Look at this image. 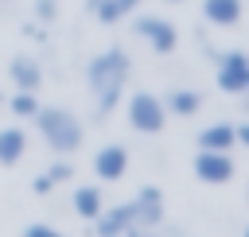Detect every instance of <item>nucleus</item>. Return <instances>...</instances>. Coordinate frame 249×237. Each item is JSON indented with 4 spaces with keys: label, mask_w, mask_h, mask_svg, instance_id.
Listing matches in <instances>:
<instances>
[{
    "label": "nucleus",
    "mask_w": 249,
    "mask_h": 237,
    "mask_svg": "<svg viewBox=\"0 0 249 237\" xmlns=\"http://www.w3.org/2000/svg\"><path fill=\"white\" fill-rule=\"evenodd\" d=\"M128 74H132V58H128L124 47H105V51H97V54L89 58V66H86V82H89V97H93L97 117H105V113L117 109Z\"/></svg>",
    "instance_id": "obj_1"
},
{
    "label": "nucleus",
    "mask_w": 249,
    "mask_h": 237,
    "mask_svg": "<svg viewBox=\"0 0 249 237\" xmlns=\"http://www.w3.org/2000/svg\"><path fill=\"white\" fill-rule=\"evenodd\" d=\"M31 124H35V132L43 136V144L54 155H74L82 148V140H86V128H82L78 113L66 109V105H39Z\"/></svg>",
    "instance_id": "obj_2"
},
{
    "label": "nucleus",
    "mask_w": 249,
    "mask_h": 237,
    "mask_svg": "<svg viewBox=\"0 0 249 237\" xmlns=\"http://www.w3.org/2000/svg\"><path fill=\"white\" fill-rule=\"evenodd\" d=\"M124 117H128V124H132L136 132H144V136H156V132H163V124H167L163 101H160L152 89H136V93L124 101Z\"/></svg>",
    "instance_id": "obj_3"
},
{
    "label": "nucleus",
    "mask_w": 249,
    "mask_h": 237,
    "mask_svg": "<svg viewBox=\"0 0 249 237\" xmlns=\"http://www.w3.org/2000/svg\"><path fill=\"white\" fill-rule=\"evenodd\" d=\"M132 16H136V12H132ZM132 35L144 39L156 54H171V51L179 47V31H175V23L163 19V16H136V19H132Z\"/></svg>",
    "instance_id": "obj_4"
},
{
    "label": "nucleus",
    "mask_w": 249,
    "mask_h": 237,
    "mask_svg": "<svg viewBox=\"0 0 249 237\" xmlns=\"http://www.w3.org/2000/svg\"><path fill=\"white\" fill-rule=\"evenodd\" d=\"M191 171H195V179L206 183V186H226V183L237 175V163H233L230 152H206V148H198V155L191 159Z\"/></svg>",
    "instance_id": "obj_5"
},
{
    "label": "nucleus",
    "mask_w": 249,
    "mask_h": 237,
    "mask_svg": "<svg viewBox=\"0 0 249 237\" xmlns=\"http://www.w3.org/2000/svg\"><path fill=\"white\" fill-rule=\"evenodd\" d=\"M214 78H218V89H226V93H245V89H249V54H245V51H226V54L218 58Z\"/></svg>",
    "instance_id": "obj_6"
},
{
    "label": "nucleus",
    "mask_w": 249,
    "mask_h": 237,
    "mask_svg": "<svg viewBox=\"0 0 249 237\" xmlns=\"http://www.w3.org/2000/svg\"><path fill=\"white\" fill-rule=\"evenodd\" d=\"M93 233L97 237H124L128 229H136V214H132V202H117V206H105L93 221Z\"/></svg>",
    "instance_id": "obj_7"
},
{
    "label": "nucleus",
    "mask_w": 249,
    "mask_h": 237,
    "mask_svg": "<svg viewBox=\"0 0 249 237\" xmlns=\"http://www.w3.org/2000/svg\"><path fill=\"white\" fill-rule=\"evenodd\" d=\"M93 175L101 183H117L128 175V148L124 144H105L93 152Z\"/></svg>",
    "instance_id": "obj_8"
},
{
    "label": "nucleus",
    "mask_w": 249,
    "mask_h": 237,
    "mask_svg": "<svg viewBox=\"0 0 249 237\" xmlns=\"http://www.w3.org/2000/svg\"><path fill=\"white\" fill-rule=\"evenodd\" d=\"M132 202V214H136V229H156L163 221V194L160 186H140Z\"/></svg>",
    "instance_id": "obj_9"
},
{
    "label": "nucleus",
    "mask_w": 249,
    "mask_h": 237,
    "mask_svg": "<svg viewBox=\"0 0 249 237\" xmlns=\"http://www.w3.org/2000/svg\"><path fill=\"white\" fill-rule=\"evenodd\" d=\"M8 78H12V85H16V89L35 93V89L43 85V66H39L31 54H16V58L8 62Z\"/></svg>",
    "instance_id": "obj_10"
},
{
    "label": "nucleus",
    "mask_w": 249,
    "mask_h": 237,
    "mask_svg": "<svg viewBox=\"0 0 249 237\" xmlns=\"http://www.w3.org/2000/svg\"><path fill=\"white\" fill-rule=\"evenodd\" d=\"M23 155H27V132L19 124L0 128V167H16Z\"/></svg>",
    "instance_id": "obj_11"
},
{
    "label": "nucleus",
    "mask_w": 249,
    "mask_h": 237,
    "mask_svg": "<svg viewBox=\"0 0 249 237\" xmlns=\"http://www.w3.org/2000/svg\"><path fill=\"white\" fill-rule=\"evenodd\" d=\"M160 101H163V113L167 117H195L202 109V93L198 89H167Z\"/></svg>",
    "instance_id": "obj_12"
},
{
    "label": "nucleus",
    "mask_w": 249,
    "mask_h": 237,
    "mask_svg": "<svg viewBox=\"0 0 249 237\" xmlns=\"http://www.w3.org/2000/svg\"><path fill=\"white\" fill-rule=\"evenodd\" d=\"M202 19L214 27H237L241 23V0H202Z\"/></svg>",
    "instance_id": "obj_13"
},
{
    "label": "nucleus",
    "mask_w": 249,
    "mask_h": 237,
    "mask_svg": "<svg viewBox=\"0 0 249 237\" xmlns=\"http://www.w3.org/2000/svg\"><path fill=\"white\" fill-rule=\"evenodd\" d=\"M198 148L206 152H233V120H218V124H206L198 132Z\"/></svg>",
    "instance_id": "obj_14"
},
{
    "label": "nucleus",
    "mask_w": 249,
    "mask_h": 237,
    "mask_svg": "<svg viewBox=\"0 0 249 237\" xmlns=\"http://www.w3.org/2000/svg\"><path fill=\"white\" fill-rule=\"evenodd\" d=\"M70 206H74V214L82 218V221H93L101 210H105V198H101V186H74V198H70Z\"/></svg>",
    "instance_id": "obj_15"
},
{
    "label": "nucleus",
    "mask_w": 249,
    "mask_h": 237,
    "mask_svg": "<svg viewBox=\"0 0 249 237\" xmlns=\"http://www.w3.org/2000/svg\"><path fill=\"white\" fill-rule=\"evenodd\" d=\"M140 8V0H101L97 8H93V16L101 19V23H121L124 16H132Z\"/></svg>",
    "instance_id": "obj_16"
},
{
    "label": "nucleus",
    "mask_w": 249,
    "mask_h": 237,
    "mask_svg": "<svg viewBox=\"0 0 249 237\" xmlns=\"http://www.w3.org/2000/svg\"><path fill=\"white\" fill-rule=\"evenodd\" d=\"M8 109H12L19 120H31V117L39 113V97H35V93H23V89H16V93H12V101H8Z\"/></svg>",
    "instance_id": "obj_17"
},
{
    "label": "nucleus",
    "mask_w": 249,
    "mask_h": 237,
    "mask_svg": "<svg viewBox=\"0 0 249 237\" xmlns=\"http://www.w3.org/2000/svg\"><path fill=\"white\" fill-rule=\"evenodd\" d=\"M47 179H51V183H54V186H58V183H70V179H74V163H70V159H62V155H58V159H54V163H51V167H47Z\"/></svg>",
    "instance_id": "obj_18"
},
{
    "label": "nucleus",
    "mask_w": 249,
    "mask_h": 237,
    "mask_svg": "<svg viewBox=\"0 0 249 237\" xmlns=\"http://www.w3.org/2000/svg\"><path fill=\"white\" fill-rule=\"evenodd\" d=\"M19 237H66V233L54 229V225H47V221H31V225H23Z\"/></svg>",
    "instance_id": "obj_19"
},
{
    "label": "nucleus",
    "mask_w": 249,
    "mask_h": 237,
    "mask_svg": "<svg viewBox=\"0 0 249 237\" xmlns=\"http://www.w3.org/2000/svg\"><path fill=\"white\" fill-rule=\"evenodd\" d=\"M35 16H39L43 23H51V19L58 16V4H54V0H35Z\"/></svg>",
    "instance_id": "obj_20"
},
{
    "label": "nucleus",
    "mask_w": 249,
    "mask_h": 237,
    "mask_svg": "<svg viewBox=\"0 0 249 237\" xmlns=\"http://www.w3.org/2000/svg\"><path fill=\"white\" fill-rule=\"evenodd\" d=\"M31 190H35V194H39V198H47V194H51V190H54V183H51V179H47V171H43V175H35V183H31Z\"/></svg>",
    "instance_id": "obj_21"
},
{
    "label": "nucleus",
    "mask_w": 249,
    "mask_h": 237,
    "mask_svg": "<svg viewBox=\"0 0 249 237\" xmlns=\"http://www.w3.org/2000/svg\"><path fill=\"white\" fill-rule=\"evenodd\" d=\"M233 144H249V124H233Z\"/></svg>",
    "instance_id": "obj_22"
},
{
    "label": "nucleus",
    "mask_w": 249,
    "mask_h": 237,
    "mask_svg": "<svg viewBox=\"0 0 249 237\" xmlns=\"http://www.w3.org/2000/svg\"><path fill=\"white\" fill-rule=\"evenodd\" d=\"M124 237H160V233H156V229H128Z\"/></svg>",
    "instance_id": "obj_23"
},
{
    "label": "nucleus",
    "mask_w": 249,
    "mask_h": 237,
    "mask_svg": "<svg viewBox=\"0 0 249 237\" xmlns=\"http://www.w3.org/2000/svg\"><path fill=\"white\" fill-rule=\"evenodd\" d=\"M97 4H101V0H86V8H89V12H93V8H97Z\"/></svg>",
    "instance_id": "obj_24"
},
{
    "label": "nucleus",
    "mask_w": 249,
    "mask_h": 237,
    "mask_svg": "<svg viewBox=\"0 0 249 237\" xmlns=\"http://www.w3.org/2000/svg\"><path fill=\"white\" fill-rule=\"evenodd\" d=\"M167 4H183V0H167Z\"/></svg>",
    "instance_id": "obj_25"
}]
</instances>
